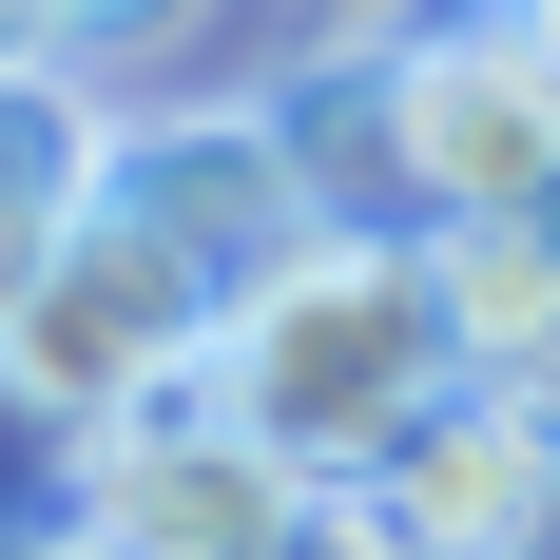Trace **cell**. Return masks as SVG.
I'll return each mask as SVG.
<instances>
[{
    "label": "cell",
    "instance_id": "1",
    "mask_svg": "<svg viewBox=\"0 0 560 560\" xmlns=\"http://www.w3.org/2000/svg\"><path fill=\"white\" fill-rule=\"evenodd\" d=\"M445 387H464V348H445L425 232H310V252L213 329V406L290 464V483H387V445Z\"/></svg>",
    "mask_w": 560,
    "mask_h": 560
},
{
    "label": "cell",
    "instance_id": "2",
    "mask_svg": "<svg viewBox=\"0 0 560 560\" xmlns=\"http://www.w3.org/2000/svg\"><path fill=\"white\" fill-rule=\"evenodd\" d=\"M213 329H232L213 271H194V252H155L136 213H97L78 252H58V290L20 310V348H0V406H20V425L78 464L97 425H136V406L194 387V368H213Z\"/></svg>",
    "mask_w": 560,
    "mask_h": 560
},
{
    "label": "cell",
    "instance_id": "3",
    "mask_svg": "<svg viewBox=\"0 0 560 560\" xmlns=\"http://www.w3.org/2000/svg\"><path fill=\"white\" fill-rule=\"evenodd\" d=\"M387 116H406L425 232H541L560 213V39H522L503 0L406 20L387 39Z\"/></svg>",
    "mask_w": 560,
    "mask_h": 560
},
{
    "label": "cell",
    "instance_id": "4",
    "mask_svg": "<svg viewBox=\"0 0 560 560\" xmlns=\"http://www.w3.org/2000/svg\"><path fill=\"white\" fill-rule=\"evenodd\" d=\"M116 213L155 232V252H194L213 271V310H252V290L310 252V174H290L271 97H155V116H116Z\"/></svg>",
    "mask_w": 560,
    "mask_h": 560
},
{
    "label": "cell",
    "instance_id": "5",
    "mask_svg": "<svg viewBox=\"0 0 560 560\" xmlns=\"http://www.w3.org/2000/svg\"><path fill=\"white\" fill-rule=\"evenodd\" d=\"M58 503H78V522H116L136 560H271L310 483H290V464L213 406V368H194L174 406H136V425H97V445L58 464Z\"/></svg>",
    "mask_w": 560,
    "mask_h": 560
},
{
    "label": "cell",
    "instance_id": "6",
    "mask_svg": "<svg viewBox=\"0 0 560 560\" xmlns=\"http://www.w3.org/2000/svg\"><path fill=\"white\" fill-rule=\"evenodd\" d=\"M425 271H445L464 387H541L560 368V232H425Z\"/></svg>",
    "mask_w": 560,
    "mask_h": 560
},
{
    "label": "cell",
    "instance_id": "7",
    "mask_svg": "<svg viewBox=\"0 0 560 560\" xmlns=\"http://www.w3.org/2000/svg\"><path fill=\"white\" fill-rule=\"evenodd\" d=\"M194 20H213V0H20V39H39V58H78V78H97V58L194 39Z\"/></svg>",
    "mask_w": 560,
    "mask_h": 560
},
{
    "label": "cell",
    "instance_id": "8",
    "mask_svg": "<svg viewBox=\"0 0 560 560\" xmlns=\"http://www.w3.org/2000/svg\"><path fill=\"white\" fill-rule=\"evenodd\" d=\"M271 560H406V522L368 503V483H310V503H290V541Z\"/></svg>",
    "mask_w": 560,
    "mask_h": 560
},
{
    "label": "cell",
    "instance_id": "9",
    "mask_svg": "<svg viewBox=\"0 0 560 560\" xmlns=\"http://www.w3.org/2000/svg\"><path fill=\"white\" fill-rule=\"evenodd\" d=\"M290 20H329V39H406V20H445V0H290Z\"/></svg>",
    "mask_w": 560,
    "mask_h": 560
},
{
    "label": "cell",
    "instance_id": "10",
    "mask_svg": "<svg viewBox=\"0 0 560 560\" xmlns=\"http://www.w3.org/2000/svg\"><path fill=\"white\" fill-rule=\"evenodd\" d=\"M0 560H136V541H116V522H78V503H58L39 541H0Z\"/></svg>",
    "mask_w": 560,
    "mask_h": 560
},
{
    "label": "cell",
    "instance_id": "11",
    "mask_svg": "<svg viewBox=\"0 0 560 560\" xmlns=\"http://www.w3.org/2000/svg\"><path fill=\"white\" fill-rule=\"evenodd\" d=\"M483 406H522V425H541V445H560V368H541V387H483Z\"/></svg>",
    "mask_w": 560,
    "mask_h": 560
},
{
    "label": "cell",
    "instance_id": "12",
    "mask_svg": "<svg viewBox=\"0 0 560 560\" xmlns=\"http://www.w3.org/2000/svg\"><path fill=\"white\" fill-rule=\"evenodd\" d=\"M503 20H522V39H560V0H503Z\"/></svg>",
    "mask_w": 560,
    "mask_h": 560
},
{
    "label": "cell",
    "instance_id": "13",
    "mask_svg": "<svg viewBox=\"0 0 560 560\" xmlns=\"http://www.w3.org/2000/svg\"><path fill=\"white\" fill-rule=\"evenodd\" d=\"M0 58H39V39H20V0H0Z\"/></svg>",
    "mask_w": 560,
    "mask_h": 560
},
{
    "label": "cell",
    "instance_id": "14",
    "mask_svg": "<svg viewBox=\"0 0 560 560\" xmlns=\"http://www.w3.org/2000/svg\"><path fill=\"white\" fill-rule=\"evenodd\" d=\"M541 232H560V213H541Z\"/></svg>",
    "mask_w": 560,
    "mask_h": 560
}]
</instances>
